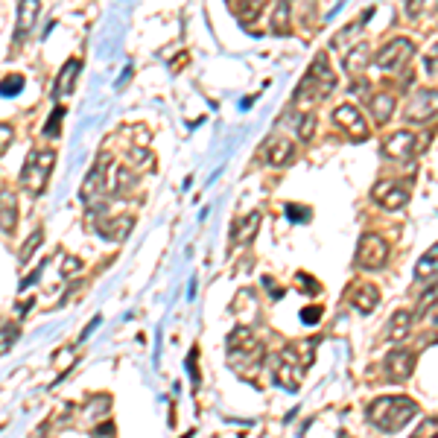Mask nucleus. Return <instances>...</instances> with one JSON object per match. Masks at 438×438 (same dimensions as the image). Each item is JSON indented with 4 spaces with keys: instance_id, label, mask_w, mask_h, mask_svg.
<instances>
[{
    "instance_id": "3",
    "label": "nucleus",
    "mask_w": 438,
    "mask_h": 438,
    "mask_svg": "<svg viewBox=\"0 0 438 438\" xmlns=\"http://www.w3.org/2000/svg\"><path fill=\"white\" fill-rule=\"evenodd\" d=\"M56 167V150H33L21 167V190L30 193V196H41L50 173Z\"/></svg>"
},
{
    "instance_id": "41",
    "label": "nucleus",
    "mask_w": 438,
    "mask_h": 438,
    "mask_svg": "<svg viewBox=\"0 0 438 438\" xmlns=\"http://www.w3.org/2000/svg\"><path fill=\"white\" fill-rule=\"evenodd\" d=\"M427 67H429V73L438 70V47H432V53L427 56Z\"/></svg>"
},
{
    "instance_id": "9",
    "label": "nucleus",
    "mask_w": 438,
    "mask_h": 438,
    "mask_svg": "<svg viewBox=\"0 0 438 438\" xmlns=\"http://www.w3.org/2000/svg\"><path fill=\"white\" fill-rule=\"evenodd\" d=\"M333 123L339 126V132H345L348 140L354 143H362L369 137V123H365V117L359 114V108L354 103H345L333 111Z\"/></svg>"
},
{
    "instance_id": "46",
    "label": "nucleus",
    "mask_w": 438,
    "mask_h": 438,
    "mask_svg": "<svg viewBox=\"0 0 438 438\" xmlns=\"http://www.w3.org/2000/svg\"><path fill=\"white\" fill-rule=\"evenodd\" d=\"M435 325H438V313H435Z\"/></svg>"
},
{
    "instance_id": "7",
    "label": "nucleus",
    "mask_w": 438,
    "mask_h": 438,
    "mask_svg": "<svg viewBox=\"0 0 438 438\" xmlns=\"http://www.w3.org/2000/svg\"><path fill=\"white\" fill-rule=\"evenodd\" d=\"M412 56H415V44H412L409 38H392L374 56V62H377V67L383 73H400L403 67H409Z\"/></svg>"
},
{
    "instance_id": "31",
    "label": "nucleus",
    "mask_w": 438,
    "mask_h": 438,
    "mask_svg": "<svg viewBox=\"0 0 438 438\" xmlns=\"http://www.w3.org/2000/svg\"><path fill=\"white\" fill-rule=\"evenodd\" d=\"M23 91V77H6L0 82V96H15Z\"/></svg>"
},
{
    "instance_id": "16",
    "label": "nucleus",
    "mask_w": 438,
    "mask_h": 438,
    "mask_svg": "<svg viewBox=\"0 0 438 438\" xmlns=\"http://www.w3.org/2000/svg\"><path fill=\"white\" fill-rule=\"evenodd\" d=\"M266 158H269L272 167H286L296 161V143H292L289 137H272L269 143H266Z\"/></svg>"
},
{
    "instance_id": "21",
    "label": "nucleus",
    "mask_w": 438,
    "mask_h": 438,
    "mask_svg": "<svg viewBox=\"0 0 438 438\" xmlns=\"http://www.w3.org/2000/svg\"><path fill=\"white\" fill-rule=\"evenodd\" d=\"M257 228H260V213H249V216H242L240 223L234 225V231H231L234 246H246V242H252V237L257 234Z\"/></svg>"
},
{
    "instance_id": "40",
    "label": "nucleus",
    "mask_w": 438,
    "mask_h": 438,
    "mask_svg": "<svg viewBox=\"0 0 438 438\" xmlns=\"http://www.w3.org/2000/svg\"><path fill=\"white\" fill-rule=\"evenodd\" d=\"M96 438H114V424H100V427H96V432H94Z\"/></svg>"
},
{
    "instance_id": "24",
    "label": "nucleus",
    "mask_w": 438,
    "mask_h": 438,
    "mask_svg": "<svg viewBox=\"0 0 438 438\" xmlns=\"http://www.w3.org/2000/svg\"><path fill=\"white\" fill-rule=\"evenodd\" d=\"M371 62V47L369 44H356L354 50L345 56V70L348 73H362Z\"/></svg>"
},
{
    "instance_id": "14",
    "label": "nucleus",
    "mask_w": 438,
    "mask_h": 438,
    "mask_svg": "<svg viewBox=\"0 0 438 438\" xmlns=\"http://www.w3.org/2000/svg\"><path fill=\"white\" fill-rule=\"evenodd\" d=\"M351 307L362 315H369L380 307V289L374 283H354L351 289Z\"/></svg>"
},
{
    "instance_id": "10",
    "label": "nucleus",
    "mask_w": 438,
    "mask_h": 438,
    "mask_svg": "<svg viewBox=\"0 0 438 438\" xmlns=\"http://www.w3.org/2000/svg\"><path fill=\"white\" fill-rule=\"evenodd\" d=\"M371 199L383 210H403L409 205V190H406V184H400L395 179H383L371 187Z\"/></svg>"
},
{
    "instance_id": "12",
    "label": "nucleus",
    "mask_w": 438,
    "mask_h": 438,
    "mask_svg": "<svg viewBox=\"0 0 438 438\" xmlns=\"http://www.w3.org/2000/svg\"><path fill=\"white\" fill-rule=\"evenodd\" d=\"M383 371H386L388 380H395V383L409 380L412 371H415V354H412V351H403V348L388 351L386 359H383Z\"/></svg>"
},
{
    "instance_id": "23",
    "label": "nucleus",
    "mask_w": 438,
    "mask_h": 438,
    "mask_svg": "<svg viewBox=\"0 0 438 438\" xmlns=\"http://www.w3.org/2000/svg\"><path fill=\"white\" fill-rule=\"evenodd\" d=\"M292 9H289V0H278L275 9H272V33L275 35H289L292 27Z\"/></svg>"
},
{
    "instance_id": "18",
    "label": "nucleus",
    "mask_w": 438,
    "mask_h": 438,
    "mask_svg": "<svg viewBox=\"0 0 438 438\" xmlns=\"http://www.w3.org/2000/svg\"><path fill=\"white\" fill-rule=\"evenodd\" d=\"M79 70H82V62L79 59H67L64 62V67L59 70V77H56V85H53V96H56V100H62L64 94L73 91V82H77Z\"/></svg>"
},
{
    "instance_id": "2",
    "label": "nucleus",
    "mask_w": 438,
    "mask_h": 438,
    "mask_svg": "<svg viewBox=\"0 0 438 438\" xmlns=\"http://www.w3.org/2000/svg\"><path fill=\"white\" fill-rule=\"evenodd\" d=\"M263 356H266V351H263L260 339L254 336L252 327H242L240 325V327L231 330V336H228V359H231V369L234 371H240L242 362H246L249 365L246 377H254L257 369L263 365Z\"/></svg>"
},
{
    "instance_id": "17",
    "label": "nucleus",
    "mask_w": 438,
    "mask_h": 438,
    "mask_svg": "<svg viewBox=\"0 0 438 438\" xmlns=\"http://www.w3.org/2000/svg\"><path fill=\"white\" fill-rule=\"evenodd\" d=\"M409 333H412V313L409 310L392 313L388 327H386V339H388V342H406Z\"/></svg>"
},
{
    "instance_id": "45",
    "label": "nucleus",
    "mask_w": 438,
    "mask_h": 438,
    "mask_svg": "<svg viewBox=\"0 0 438 438\" xmlns=\"http://www.w3.org/2000/svg\"><path fill=\"white\" fill-rule=\"evenodd\" d=\"M96 325H100V319H94V322H91V325H88V327L82 330V336H79V339H88V336H91V333L96 330Z\"/></svg>"
},
{
    "instance_id": "38",
    "label": "nucleus",
    "mask_w": 438,
    "mask_h": 438,
    "mask_svg": "<svg viewBox=\"0 0 438 438\" xmlns=\"http://www.w3.org/2000/svg\"><path fill=\"white\" fill-rule=\"evenodd\" d=\"M424 4H427V0H406V15H409V18H418V15L427 9Z\"/></svg>"
},
{
    "instance_id": "29",
    "label": "nucleus",
    "mask_w": 438,
    "mask_h": 438,
    "mask_svg": "<svg viewBox=\"0 0 438 438\" xmlns=\"http://www.w3.org/2000/svg\"><path fill=\"white\" fill-rule=\"evenodd\" d=\"M18 336H21L18 325H4V327H0V356L12 351V345L18 342Z\"/></svg>"
},
{
    "instance_id": "36",
    "label": "nucleus",
    "mask_w": 438,
    "mask_h": 438,
    "mask_svg": "<svg viewBox=\"0 0 438 438\" xmlns=\"http://www.w3.org/2000/svg\"><path fill=\"white\" fill-rule=\"evenodd\" d=\"M301 322H304V325H315V322H322V307H315V304L304 307V310H301Z\"/></svg>"
},
{
    "instance_id": "27",
    "label": "nucleus",
    "mask_w": 438,
    "mask_h": 438,
    "mask_svg": "<svg viewBox=\"0 0 438 438\" xmlns=\"http://www.w3.org/2000/svg\"><path fill=\"white\" fill-rule=\"evenodd\" d=\"M432 307H438V283H429L421 296H418V304H415V315H427Z\"/></svg>"
},
{
    "instance_id": "42",
    "label": "nucleus",
    "mask_w": 438,
    "mask_h": 438,
    "mask_svg": "<svg viewBox=\"0 0 438 438\" xmlns=\"http://www.w3.org/2000/svg\"><path fill=\"white\" fill-rule=\"evenodd\" d=\"M129 161H132V164H140V161H150V155L140 152V150H132V152H129Z\"/></svg>"
},
{
    "instance_id": "39",
    "label": "nucleus",
    "mask_w": 438,
    "mask_h": 438,
    "mask_svg": "<svg viewBox=\"0 0 438 438\" xmlns=\"http://www.w3.org/2000/svg\"><path fill=\"white\" fill-rule=\"evenodd\" d=\"M187 371H190V380H193V386H199V369H196V351H190V356H187Z\"/></svg>"
},
{
    "instance_id": "6",
    "label": "nucleus",
    "mask_w": 438,
    "mask_h": 438,
    "mask_svg": "<svg viewBox=\"0 0 438 438\" xmlns=\"http://www.w3.org/2000/svg\"><path fill=\"white\" fill-rule=\"evenodd\" d=\"M298 359H301L298 356V348L296 345H286L281 351L278 362H275V369H272V380L281 388H286V392H298V386L304 380V365Z\"/></svg>"
},
{
    "instance_id": "22",
    "label": "nucleus",
    "mask_w": 438,
    "mask_h": 438,
    "mask_svg": "<svg viewBox=\"0 0 438 438\" xmlns=\"http://www.w3.org/2000/svg\"><path fill=\"white\" fill-rule=\"evenodd\" d=\"M435 275H438V242H435V246H429L421 254V260L415 263V281H429Z\"/></svg>"
},
{
    "instance_id": "25",
    "label": "nucleus",
    "mask_w": 438,
    "mask_h": 438,
    "mask_svg": "<svg viewBox=\"0 0 438 438\" xmlns=\"http://www.w3.org/2000/svg\"><path fill=\"white\" fill-rule=\"evenodd\" d=\"M296 135H298L301 143H310L315 137V114L313 111H307V114H301L296 120Z\"/></svg>"
},
{
    "instance_id": "13",
    "label": "nucleus",
    "mask_w": 438,
    "mask_h": 438,
    "mask_svg": "<svg viewBox=\"0 0 438 438\" xmlns=\"http://www.w3.org/2000/svg\"><path fill=\"white\" fill-rule=\"evenodd\" d=\"M135 228V216H106L100 223H94V231L100 234L103 240H111V242H123Z\"/></svg>"
},
{
    "instance_id": "5",
    "label": "nucleus",
    "mask_w": 438,
    "mask_h": 438,
    "mask_svg": "<svg viewBox=\"0 0 438 438\" xmlns=\"http://www.w3.org/2000/svg\"><path fill=\"white\" fill-rule=\"evenodd\" d=\"M388 254H392V249H388V242L380 234H362L359 242H356L354 263H356V269L380 272V269H386Z\"/></svg>"
},
{
    "instance_id": "4",
    "label": "nucleus",
    "mask_w": 438,
    "mask_h": 438,
    "mask_svg": "<svg viewBox=\"0 0 438 438\" xmlns=\"http://www.w3.org/2000/svg\"><path fill=\"white\" fill-rule=\"evenodd\" d=\"M336 88V77L330 70V62L325 53H319L313 59L310 70L304 73L301 85L296 88V100H304V96H313V100H325V96H330Z\"/></svg>"
},
{
    "instance_id": "35",
    "label": "nucleus",
    "mask_w": 438,
    "mask_h": 438,
    "mask_svg": "<svg viewBox=\"0 0 438 438\" xmlns=\"http://www.w3.org/2000/svg\"><path fill=\"white\" fill-rule=\"evenodd\" d=\"M286 216L292 223H310V208H298V205H286Z\"/></svg>"
},
{
    "instance_id": "20",
    "label": "nucleus",
    "mask_w": 438,
    "mask_h": 438,
    "mask_svg": "<svg viewBox=\"0 0 438 438\" xmlns=\"http://www.w3.org/2000/svg\"><path fill=\"white\" fill-rule=\"evenodd\" d=\"M18 225V199L12 190H4L0 193V231L12 234Z\"/></svg>"
},
{
    "instance_id": "34",
    "label": "nucleus",
    "mask_w": 438,
    "mask_h": 438,
    "mask_svg": "<svg viewBox=\"0 0 438 438\" xmlns=\"http://www.w3.org/2000/svg\"><path fill=\"white\" fill-rule=\"evenodd\" d=\"M79 269H82V260L73 257V254H64V260H62V266H59V272L67 278V275H77Z\"/></svg>"
},
{
    "instance_id": "1",
    "label": "nucleus",
    "mask_w": 438,
    "mask_h": 438,
    "mask_svg": "<svg viewBox=\"0 0 438 438\" xmlns=\"http://www.w3.org/2000/svg\"><path fill=\"white\" fill-rule=\"evenodd\" d=\"M415 415H418V403L412 400V398H406V395L377 398L369 406V412H365L369 424H374L383 432H398V429H403Z\"/></svg>"
},
{
    "instance_id": "26",
    "label": "nucleus",
    "mask_w": 438,
    "mask_h": 438,
    "mask_svg": "<svg viewBox=\"0 0 438 438\" xmlns=\"http://www.w3.org/2000/svg\"><path fill=\"white\" fill-rule=\"evenodd\" d=\"M44 242V231L41 228H35L27 240H23V246H21V252H18V263H30V257L35 254V249Z\"/></svg>"
},
{
    "instance_id": "8",
    "label": "nucleus",
    "mask_w": 438,
    "mask_h": 438,
    "mask_svg": "<svg viewBox=\"0 0 438 438\" xmlns=\"http://www.w3.org/2000/svg\"><path fill=\"white\" fill-rule=\"evenodd\" d=\"M432 117H438V91L435 88L415 91L406 106V123L421 126V123H429Z\"/></svg>"
},
{
    "instance_id": "32",
    "label": "nucleus",
    "mask_w": 438,
    "mask_h": 438,
    "mask_svg": "<svg viewBox=\"0 0 438 438\" xmlns=\"http://www.w3.org/2000/svg\"><path fill=\"white\" fill-rule=\"evenodd\" d=\"M296 283H301V286H304L301 292H307V296H319V292H322V283L315 281V278H310L307 272H301V275L296 278Z\"/></svg>"
},
{
    "instance_id": "44",
    "label": "nucleus",
    "mask_w": 438,
    "mask_h": 438,
    "mask_svg": "<svg viewBox=\"0 0 438 438\" xmlns=\"http://www.w3.org/2000/svg\"><path fill=\"white\" fill-rule=\"evenodd\" d=\"M263 283L269 286V296L272 298H281V289H278V283H272V278H263Z\"/></svg>"
},
{
    "instance_id": "15",
    "label": "nucleus",
    "mask_w": 438,
    "mask_h": 438,
    "mask_svg": "<svg viewBox=\"0 0 438 438\" xmlns=\"http://www.w3.org/2000/svg\"><path fill=\"white\" fill-rule=\"evenodd\" d=\"M41 0H21L18 4V23H15V38H27L38 21Z\"/></svg>"
},
{
    "instance_id": "33",
    "label": "nucleus",
    "mask_w": 438,
    "mask_h": 438,
    "mask_svg": "<svg viewBox=\"0 0 438 438\" xmlns=\"http://www.w3.org/2000/svg\"><path fill=\"white\" fill-rule=\"evenodd\" d=\"M412 438H438V418H427L418 429H415V435Z\"/></svg>"
},
{
    "instance_id": "19",
    "label": "nucleus",
    "mask_w": 438,
    "mask_h": 438,
    "mask_svg": "<svg viewBox=\"0 0 438 438\" xmlns=\"http://www.w3.org/2000/svg\"><path fill=\"white\" fill-rule=\"evenodd\" d=\"M369 106H371V117H374V123H377V126L388 123V120H392V114H395V108H398L395 96L388 94V91H380V94H374Z\"/></svg>"
},
{
    "instance_id": "11",
    "label": "nucleus",
    "mask_w": 438,
    "mask_h": 438,
    "mask_svg": "<svg viewBox=\"0 0 438 438\" xmlns=\"http://www.w3.org/2000/svg\"><path fill=\"white\" fill-rule=\"evenodd\" d=\"M415 150H418V137L409 129H398L383 140V155L392 158V161H406V158L415 155Z\"/></svg>"
},
{
    "instance_id": "43",
    "label": "nucleus",
    "mask_w": 438,
    "mask_h": 438,
    "mask_svg": "<svg viewBox=\"0 0 438 438\" xmlns=\"http://www.w3.org/2000/svg\"><path fill=\"white\" fill-rule=\"evenodd\" d=\"M38 278H41V269H35L33 275H27V278H23V281H21V289H27V286H30V283H35Z\"/></svg>"
},
{
    "instance_id": "37",
    "label": "nucleus",
    "mask_w": 438,
    "mask_h": 438,
    "mask_svg": "<svg viewBox=\"0 0 438 438\" xmlns=\"http://www.w3.org/2000/svg\"><path fill=\"white\" fill-rule=\"evenodd\" d=\"M12 140H15V129L6 126V123H0V152H6L12 146Z\"/></svg>"
},
{
    "instance_id": "28",
    "label": "nucleus",
    "mask_w": 438,
    "mask_h": 438,
    "mask_svg": "<svg viewBox=\"0 0 438 438\" xmlns=\"http://www.w3.org/2000/svg\"><path fill=\"white\" fill-rule=\"evenodd\" d=\"M132 187H135V173H132V169H117V173H114V187H111L114 196H126Z\"/></svg>"
},
{
    "instance_id": "30",
    "label": "nucleus",
    "mask_w": 438,
    "mask_h": 438,
    "mask_svg": "<svg viewBox=\"0 0 438 438\" xmlns=\"http://www.w3.org/2000/svg\"><path fill=\"white\" fill-rule=\"evenodd\" d=\"M62 117H64V108L62 106H56L53 108V114L47 117V126H44V137H59V123H62Z\"/></svg>"
}]
</instances>
